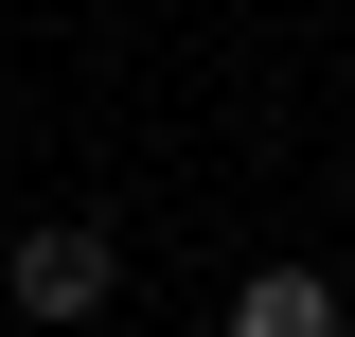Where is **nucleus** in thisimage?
<instances>
[{
	"label": "nucleus",
	"instance_id": "f257e3e1",
	"mask_svg": "<svg viewBox=\"0 0 355 337\" xmlns=\"http://www.w3.org/2000/svg\"><path fill=\"white\" fill-rule=\"evenodd\" d=\"M107 284H125V249H107L89 213L18 231V266H0V302H18V320H107Z\"/></svg>",
	"mask_w": 355,
	"mask_h": 337
},
{
	"label": "nucleus",
	"instance_id": "f03ea898",
	"mask_svg": "<svg viewBox=\"0 0 355 337\" xmlns=\"http://www.w3.org/2000/svg\"><path fill=\"white\" fill-rule=\"evenodd\" d=\"M231 337H355V320H338L320 266H249V284H231Z\"/></svg>",
	"mask_w": 355,
	"mask_h": 337
}]
</instances>
